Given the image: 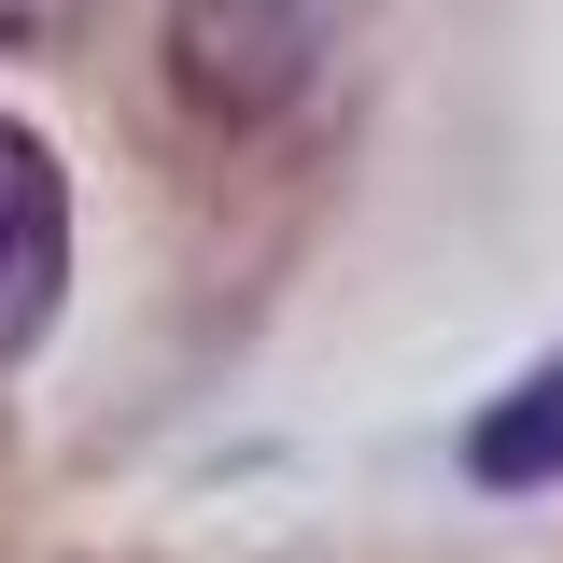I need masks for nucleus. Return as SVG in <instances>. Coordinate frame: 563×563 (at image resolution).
Returning a JSON list of instances; mask_svg holds the SVG:
<instances>
[{
  "mask_svg": "<svg viewBox=\"0 0 563 563\" xmlns=\"http://www.w3.org/2000/svg\"><path fill=\"white\" fill-rule=\"evenodd\" d=\"M310 57H324L310 0H184L169 14V85L198 99L211 128H268L282 99L310 85Z\"/></svg>",
  "mask_w": 563,
  "mask_h": 563,
  "instance_id": "nucleus-1",
  "label": "nucleus"
},
{
  "mask_svg": "<svg viewBox=\"0 0 563 563\" xmlns=\"http://www.w3.org/2000/svg\"><path fill=\"white\" fill-rule=\"evenodd\" d=\"M57 296H70V184H57V155H43V128L0 113V352L43 339Z\"/></svg>",
  "mask_w": 563,
  "mask_h": 563,
  "instance_id": "nucleus-2",
  "label": "nucleus"
},
{
  "mask_svg": "<svg viewBox=\"0 0 563 563\" xmlns=\"http://www.w3.org/2000/svg\"><path fill=\"white\" fill-rule=\"evenodd\" d=\"M465 479H479V493H550L563 479V352L521 366V380L465 422Z\"/></svg>",
  "mask_w": 563,
  "mask_h": 563,
  "instance_id": "nucleus-3",
  "label": "nucleus"
}]
</instances>
